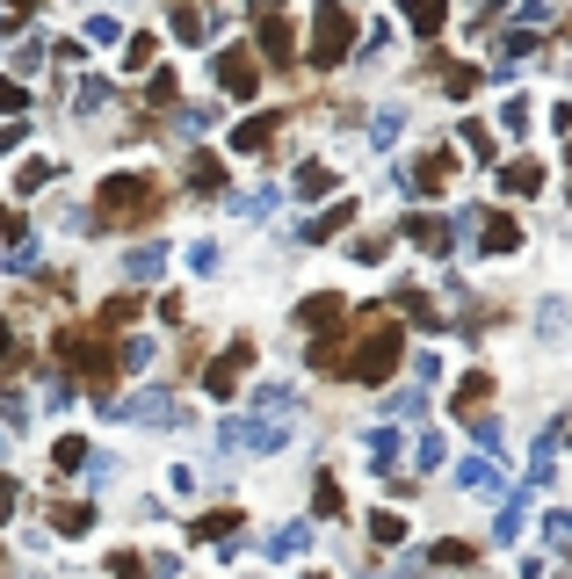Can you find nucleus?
<instances>
[{
  "label": "nucleus",
  "instance_id": "7",
  "mask_svg": "<svg viewBox=\"0 0 572 579\" xmlns=\"http://www.w3.org/2000/svg\"><path fill=\"white\" fill-rule=\"evenodd\" d=\"M261 44L283 58V51H290V22H261Z\"/></svg>",
  "mask_w": 572,
  "mask_h": 579
},
{
  "label": "nucleus",
  "instance_id": "1",
  "mask_svg": "<svg viewBox=\"0 0 572 579\" xmlns=\"http://www.w3.org/2000/svg\"><path fill=\"white\" fill-rule=\"evenodd\" d=\"M160 210V189L153 181H138V174H116L109 189H102V218H116V225H145Z\"/></svg>",
  "mask_w": 572,
  "mask_h": 579
},
{
  "label": "nucleus",
  "instance_id": "8",
  "mask_svg": "<svg viewBox=\"0 0 572 579\" xmlns=\"http://www.w3.org/2000/svg\"><path fill=\"white\" fill-rule=\"evenodd\" d=\"M413 22H420V29H435V22H442V0H413Z\"/></svg>",
  "mask_w": 572,
  "mask_h": 579
},
{
  "label": "nucleus",
  "instance_id": "5",
  "mask_svg": "<svg viewBox=\"0 0 572 579\" xmlns=\"http://www.w3.org/2000/svg\"><path fill=\"white\" fill-rule=\"evenodd\" d=\"M247 362H254V355H247V341H239V348H232V355L218 362V370H210V391H232V384H239V370H247Z\"/></svg>",
  "mask_w": 572,
  "mask_h": 579
},
{
  "label": "nucleus",
  "instance_id": "2",
  "mask_svg": "<svg viewBox=\"0 0 572 579\" xmlns=\"http://www.w3.org/2000/svg\"><path fill=\"white\" fill-rule=\"evenodd\" d=\"M348 370L363 377V384H384L391 370H399V326H391V319H377V326L363 333V355H355Z\"/></svg>",
  "mask_w": 572,
  "mask_h": 579
},
{
  "label": "nucleus",
  "instance_id": "3",
  "mask_svg": "<svg viewBox=\"0 0 572 579\" xmlns=\"http://www.w3.org/2000/svg\"><path fill=\"white\" fill-rule=\"evenodd\" d=\"M58 355H66L87 384H109V377H116V355H109V341H95V333H66V341H58Z\"/></svg>",
  "mask_w": 572,
  "mask_h": 579
},
{
  "label": "nucleus",
  "instance_id": "9",
  "mask_svg": "<svg viewBox=\"0 0 572 579\" xmlns=\"http://www.w3.org/2000/svg\"><path fill=\"white\" fill-rule=\"evenodd\" d=\"M0 355H8V326H0Z\"/></svg>",
  "mask_w": 572,
  "mask_h": 579
},
{
  "label": "nucleus",
  "instance_id": "6",
  "mask_svg": "<svg viewBox=\"0 0 572 579\" xmlns=\"http://www.w3.org/2000/svg\"><path fill=\"white\" fill-rule=\"evenodd\" d=\"M225 80L239 87V95H247V87H254V66H247V51H232V58H225Z\"/></svg>",
  "mask_w": 572,
  "mask_h": 579
},
{
  "label": "nucleus",
  "instance_id": "4",
  "mask_svg": "<svg viewBox=\"0 0 572 579\" xmlns=\"http://www.w3.org/2000/svg\"><path fill=\"white\" fill-rule=\"evenodd\" d=\"M341 44H348V8H319V66H334L341 58Z\"/></svg>",
  "mask_w": 572,
  "mask_h": 579
}]
</instances>
